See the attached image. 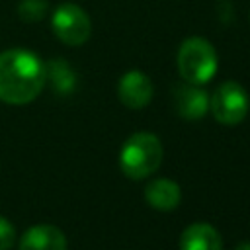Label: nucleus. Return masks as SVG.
Segmentation results:
<instances>
[{
  "instance_id": "nucleus-1",
  "label": "nucleus",
  "mask_w": 250,
  "mask_h": 250,
  "mask_svg": "<svg viewBox=\"0 0 250 250\" xmlns=\"http://www.w3.org/2000/svg\"><path fill=\"white\" fill-rule=\"evenodd\" d=\"M47 84L45 62L27 49L0 53V100L12 105L33 102Z\"/></svg>"
},
{
  "instance_id": "nucleus-2",
  "label": "nucleus",
  "mask_w": 250,
  "mask_h": 250,
  "mask_svg": "<svg viewBox=\"0 0 250 250\" xmlns=\"http://www.w3.org/2000/svg\"><path fill=\"white\" fill-rule=\"evenodd\" d=\"M162 145L160 139L152 133L139 131L133 133L121 146L119 152V168L131 180L148 178L158 170L162 162Z\"/></svg>"
},
{
  "instance_id": "nucleus-3",
  "label": "nucleus",
  "mask_w": 250,
  "mask_h": 250,
  "mask_svg": "<svg viewBox=\"0 0 250 250\" xmlns=\"http://www.w3.org/2000/svg\"><path fill=\"white\" fill-rule=\"evenodd\" d=\"M178 72L180 76L189 82L203 86L207 84L217 72V51L205 37H188L182 41L178 49Z\"/></svg>"
},
{
  "instance_id": "nucleus-4",
  "label": "nucleus",
  "mask_w": 250,
  "mask_h": 250,
  "mask_svg": "<svg viewBox=\"0 0 250 250\" xmlns=\"http://www.w3.org/2000/svg\"><path fill=\"white\" fill-rule=\"evenodd\" d=\"M51 29L61 43L78 47L90 39L92 21L90 16L78 4L64 2L55 8L51 16Z\"/></svg>"
},
{
  "instance_id": "nucleus-5",
  "label": "nucleus",
  "mask_w": 250,
  "mask_h": 250,
  "mask_svg": "<svg viewBox=\"0 0 250 250\" xmlns=\"http://www.w3.org/2000/svg\"><path fill=\"white\" fill-rule=\"evenodd\" d=\"M248 107H250L248 94L234 80H227L219 84L213 96L209 98V111L221 125H229V127L238 125L246 117Z\"/></svg>"
},
{
  "instance_id": "nucleus-6",
  "label": "nucleus",
  "mask_w": 250,
  "mask_h": 250,
  "mask_svg": "<svg viewBox=\"0 0 250 250\" xmlns=\"http://www.w3.org/2000/svg\"><path fill=\"white\" fill-rule=\"evenodd\" d=\"M152 94H154L152 80L141 70H129L119 78L117 96L119 102L129 109H141L148 105Z\"/></svg>"
},
{
  "instance_id": "nucleus-7",
  "label": "nucleus",
  "mask_w": 250,
  "mask_h": 250,
  "mask_svg": "<svg viewBox=\"0 0 250 250\" xmlns=\"http://www.w3.org/2000/svg\"><path fill=\"white\" fill-rule=\"evenodd\" d=\"M172 102L176 113L184 119H201L209 111V96L207 92L189 82H180L172 88Z\"/></svg>"
},
{
  "instance_id": "nucleus-8",
  "label": "nucleus",
  "mask_w": 250,
  "mask_h": 250,
  "mask_svg": "<svg viewBox=\"0 0 250 250\" xmlns=\"http://www.w3.org/2000/svg\"><path fill=\"white\" fill-rule=\"evenodd\" d=\"M18 250H66V236L55 225H33L21 234Z\"/></svg>"
},
{
  "instance_id": "nucleus-9",
  "label": "nucleus",
  "mask_w": 250,
  "mask_h": 250,
  "mask_svg": "<svg viewBox=\"0 0 250 250\" xmlns=\"http://www.w3.org/2000/svg\"><path fill=\"white\" fill-rule=\"evenodd\" d=\"M145 199L156 211H172L178 207V203L182 199V189L170 178H156L146 184Z\"/></svg>"
},
{
  "instance_id": "nucleus-10",
  "label": "nucleus",
  "mask_w": 250,
  "mask_h": 250,
  "mask_svg": "<svg viewBox=\"0 0 250 250\" xmlns=\"http://www.w3.org/2000/svg\"><path fill=\"white\" fill-rule=\"evenodd\" d=\"M180 250H223L221 234L209 223H191L180 236Z\"/></svg>"
},
{
  "instance_id": "nucleus-11",
  "label": "nucleus",
  "mask_w": 250,
  "mask_h": 250,
  "mask_svg": "<svg viewBox=\"0 0 250 250\" xmlns=\"http://www.w3.org/2000/svg\"><path fill=\"white\" fill-rule=\"evenodd\" d=\"M45 76L51 88L61 96H68L76 88V72L64 59H51L45 62Z\"/></svg>"
},
{
  "instance_id": "nucleus-12",
  "label": "nucleus",
  "mask_w": 250,
  "mask_h": 250,
  "mask_svg": "<svg viewBox=\"0 0 250 250\" xmlns=\"http://www.w3.org/2000/svg\"><path fill=\"white\" fill-rule=\"evenodd\" d=\"M47 12H49L47 0H21L18 4V16H20V20H23L27 23L43 20L47 16Z\"/></svg>"
},
{
  "instance_id": "nucleus-13",
  "label": "nucleus",
  "mask_w": 250,
  "mask_h": 250,
  "mask_svg": "<svg viewBox=\"0 0 250 250\" xmlns=\"http://www.w3.org/2000/svg\"><path fill=\"white\" fill-rule=\"evenodd\" d=\"M16 242V227L0 215V250H10Z\"/></svg>"
},
{
  "instance_id": "nucleus-14",
  "label": "nucleus",
  "mask_w": 250,
  "mask_h": 250,
  "mask_svg": "<svg viewBox=\"0 0 250 250\" xmlns=\"http://www.w3.org/2000/svg\"><path fill=\"white\" fill-rule=\"evenodd\" d=\"M234 250H250V240H244V242L236 244V248H234Z\"/></svg>"
}]
</instances>
